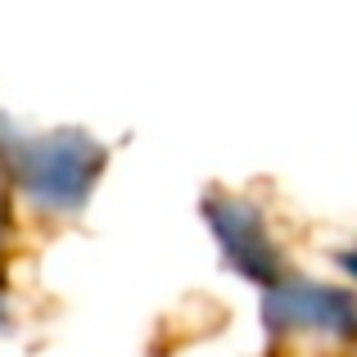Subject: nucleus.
I'll return each instance as SVG.
<instances>
[{
    "instance_id": "f257e3e1",
    "label": "nucleus",
    "mask_w": 357,
    "mask_h": 357,
    "mask_svg": "<svg viewBox=\"0 0 357 357\" xmlns=\"http://www.w3.org/2000/svg\"><path fill=\"white\" fill-rule=\"evenodd\" d=\"M340 262H344V267H349V276H357V244H353V249H349V253H344V258H340Z\"/></svg>"
}]
</instances>
